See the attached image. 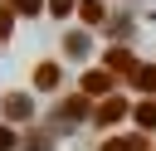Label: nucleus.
<instances>
[{
    "label": "nucleus",
    "instance_id": "1",
    "mask_svg": "<svg viewBox=\"0 0 156 151\" xmlns=\"http://www.w3.org/2000/svg\"><path fill=\"white\" fill-rule=\"evenodd\" d=\"M78 93H88V97H112V73H107V68H88V73L78 78Z\"/></svg>",
    "mask_w": 156,
    "mask_h": 151
},
{
    "label": "nucleus",
    "instance_id": "2",
    "mask_svg": "<svg viewBox=\"0 0 156 151\" xmlns=\"http://www.w3.org/2000/svg\"><path fill=\"white\" fill-rule=\"evenodd\" d=\"M0 112H5V122H29L34 117V102H29V93H5Z\"/></svg>",
    "mask_w": 156,
    "mask_h": 151
},
{
    "label": "nucleus",
    "instance_id": "3",
    "mask_svg": "<svg viewBox=\"0 0 156 151\" xmlns=\"http://www.w3.org/2000/svg\"><path fill=\"white\" fill-rule=\"evenodd\" d=\"M127 112H132V102H127V97H102V107H98L93 117H98V127H117Z\"/></svg>",
    "mask_w": 156,
    "mask_h": 151
},
{
    "label": "nucleus",
    "instance_id": "4",
    "mask_svg": "<svg viewBox=\"0 0 156 151\" xmlns=\"http://www.w3.org/2000/svg\"><path fill=\"white\" fill-rule=\"evenodd\" d=\"M102 63H107V73H136V68H141V63L132 58V49H107Z\"/></svg>",
    "mask_w": 156,
    "mask_h": 151
},
{
    "label": "nucleus",
    "instance_id": "5",
    "mask_svg": "<svg viewBox=\"0 0 156 151\" xmlns=\"http://www.w3.org/2000/svg\"><path fill=\"white\" fill-rule=\"evenodd\" d=\"M102 151H146V136L141 132H122V136H107Z\"/></svg>",
    "mask_w": 156,
    "mask_h": 151
},
{
    "label": "nucleus",
    "instance_id": "6",
    "mask_svg": "<svg viewBox=\"0 0 156 151\" xmlns=\"http://www.w3.org/2000/svg\"><path fill=\"white\" fill-rule=\"evenodd\" d=\"M63 54L68 58H88V29H68L63 34Z\"/></svg>",
    "mask_w": 156,
    "mask_h": 151
},
{
    "label": "nucleus",
    "instance_id": "7",
    "mask_svg": "<svg viewBox=\"0 0 156 151\" xmlns=\"http://www.w3.org/2000/svg\"><path fill=\"white\" fill-rule=\"evenodd\" d=\"M34 88H39V93H54V88H58V63H39V68H34Z\"/></svg>",
    "mask_w": 156,
    "mask_h": 151
},
{
    "label": "nucleus",
    "instance_id": "8",
    "mask_svg": "<svg viewBox=\"0 0 156 151\" xmlns=\"http://www.w3.org/2000/svg\"><path fill=\"white\" fill-rule=\"evenodd\" d=\"M78 19H83V24H102V19H107V5H102V0H78Z\"/></svg>",
    "mask_w": 156,
    "mask_h": 151
},
{
    "label": "nucleus",
    "instance_id": "9",
    "mask_svg": "<svg viewBox=\"0 0 156 151\" xmlns=\"http://www.w3.org/2000/svg\"><path fill=\"white\" fill-rule=\"evenodd\" d=\"M58 117H63V122H78V117H88V102H83V93H78V97H68V102L58 107Z\"/></svg>",
    "mask_w": 156,
    "mask_h": 151
},
{
    "label": "nucleus",
    "instance_id": "10",
    "mask_svg": "<svg viewBox=\"0 0 156 151\" xmlns=\"http://www.w3.org/2000/svg\"><path fill=\"white\" fill-rule=\"evenodd\" d=\"M132 117H136V127H141V132H151V127H156V102H136V107H132Z\"/></svg>",
    "mask_w": 156,
    "mask_h": 151
},
{
    "label": "nucleus",
    "instance_id": "11",
    "mask_svg": "<svg viewBox=\"0 0 156 151\" xmlns=\"http://www.w3.org/2000/svg\"><path fill=\"white\" fill-rule=\"evenodd\" d=\"M15 15H20V10L5 0V5H0V44H5V39H10V29H15Z\"/></svg>",
    "mask_w": 156,
    "mask_h": 151
},
{
    "label": "nucleus",
    "instance_id": "12",
    "mask_svg": "<svg viewBox=\"0 0 156 151\" xmlns=\"http://www.w3.org/2000/svg\"><path fill=\"white\" fill-rule=\"evenodd\" d=\"M132 83H136V88H156V63H141V68L132 73Z\"/></svg>",
    "mask_w": 156,
    "mask_h": 151
},
{
    "label": "nucleus",
    "instance_id": "13",
    "mask_svg": "<svg viewBox=\"0 0 156 151\" xmlns=\"http://www.w3.org/2000/svg\"><path fill=\"white\" fill-rule=\"evenodd\" d=\"M73 10H78V0H49V15L54 19H68Z\"/></svg>",
    "mask_w": 156,
    "mask_h": 151
},
{
    "label": "nucleus",
    "instance_id": "14",
    "mask_svg": "<svg viewBox=\"0 0 156 151\" xmlns=\"http://www.w3.org/2000/svg\"><path fill=\"white\" fill-rule=\"evenodd\" d=\"M15 146H20V136L10 132V122H0V151H15Z\"/></svg>",
    "mask_w": 156,
    "mask_h": 151
},
{
    "label": "nucleus",
    "instance_id": "15",
    "mask_svg": "<svg viewBox=\"0 0 156 151\" xmlns=\"http://www.w3.org/2000/svg\"><path fill=\"white\" fill-rule=\"evenodd\" d=\"M107 29H112V34H122V39H127V34H132V19H127V15H117V19H112V24H107Z\"/></svg>",
    "mask_w": 156,
    "mask_h": 151
},
{
    "label": "nucleus",
    "instance_id": "16",
    "mask_svg": "<svg viewBox=\"0 0 156 151\" xmlns=\"http://www.w3.org/2000/svg\"><path fill=\"white\" fill-rule=\"evenodd\" d=\"M49 146H54V141H49V136H39V132H34L29 141H24V151H49Z\"/></svg>",
    "mask_w": 156,
    "mask_h": 151
},
{
    "label": "nucleus",
    "instance_id": "17",
    "mask_svg": "<svg viewBox=\"0 0 156 151\" xmlns=\"http://www.w3.org/2000/svg\"><path fill=\"white\" fill-rule=\"evenodd\" d=\"M10 5H15L20 15H34V10H44V0H10Z\"/></svg>",
    "mask_w": 156,
    "mask_h": 151
}]
</instances>
